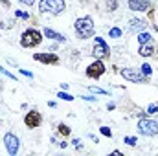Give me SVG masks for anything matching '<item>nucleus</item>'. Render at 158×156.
<instances>
[{"mask_svg":"<svg viewBox=\"0 0 158 156\" xmlns=\"http://www.w3.org/2000/svg\"><path fill=\"white\" fill-rule=\"evenodd\" d=\"M74 33L79 40H86V39H92L94 37V20L92 17L85 15V17H79L77 20L74 22Z\"/></svg>","mask_w":158,"mask_h":156,"instance_id":"nucleus-1","label":"nucleus"},{"mask_svg":"<svg viewBox=\"0 0 158 156\" xmlns=\"http://www.w3.org/2000/svg\"><path fill=\"white\" fill-rule=\"evenodd\" d=\"M42 39H44L42 31H39L37 28H28L20 35V46L22 48H28V50L30 48H37V46L42 44Z\"/></svg>","mask_w":158,"mask_h":156,"instance_id":"nucleus-2","label":"nucleus"},{"mask_svg":"<svg viewBox=\"0 0 158 156\" xmlns=\"http://www.w3.org/2000/svg\"><path fill=\"white\" fill-rule=\"evenodd\" d=\"M136 129H138V132H140L142 136H149V138L158 136V121L156 119H153V117L142 116L140 119H138Z\"/></svg>","mask_w":158,"mask_h":156,"instance_id":"nucleus-3","label":"nucleus"},{"mask_svg":"<svg viewBox=\"0 0 158 156\" xmlns=\"http://www.w3.org/2000/svg\"><path fill=\"white\" fill-rule=\"evenodd\" d=\"M92 55H94V59H101V61H105V59L110 57V48H109L107 40L103 39V37H94Z\"/></svg>","mask_w":158,"mask_h":156,"instance_id":"nucleus-4","label":"nucleus"},{"mask_svg":"<svg viewBox=\"0 0 158 156\" xmlns=\"http://www.w3.org/2000/svg\"><path fill=\"white\" fill-rule=\"evenodd\" d=\"M119 76L125 79V81L136 83V84H147V83H149V77H147V76H143L140 70H132V68H123V70H119Z\"/></svg>","mask_w":158,"mask_h":156,"instance_id":"nucleus-5","label":"nucleus"},{"mask_svg":"<svg viewBox=\"0 0 158 156\" xmlns=\"http://www.w3.org/2000/svg\"><path fill=\"white\" fill-rule=\"evenodd\" d=\"M105 72H107V68H105V63H103L101 59H96V61H94V63H90V64L86 66V70H85L86 77L94 79V81L101 79V76H103Z\"/></svg>","mask_w":158,"mask_h":156,"instance_id":"nucleus-6","label":"nucleus"},{"mask_svg":"<svg viewBox=\"0 0 158 156\" xmlns=\"http://www.w3.org/2000/svg\"><path fill=\"white\" fill-rule=\"evenodd\" d=\"M4 147H6V153L9 156H15L19 153V149H20V140H19V136L15 134V132H6V136H4Z\"/></svg>","mask_w":158,"mask_h":156,"instance_id":"nucleus-7","label":"nucleus"},{"mask_svg":"<svg viewBox=\"0 0 158 156\" xmlns=\"http://www.w3.org/2000/svg\"><path fill=\"white\" fill-rule=\"evenodd\" d=\"M24 125L28 129H39L42 125V114L39 112V109H31L30 112H26L24 116Z\"/></svg>","mask_w":158,"mask_h":156,"instance_id":"nucleus-8","label":"nucleus"},{"mask_svg":"<svg viewBox=\"0 0 158 156\" xmlns=\"http://www.w3.org/2000/svg\"><path fill=\"white\" fill-rule=\"evenodd\" d=\"M33 61L42 63V64H52V66H55V64L61 63L59 55H57V53H50V51H39V53H33Z\"/></svg>","mask_w":158,"mask_h":156,"instance_id":"nucleus-9","label":"nucleus"},{"mask_svg":"<svg viewBox=\"0 0 158 156\" xmlns=\"http://www.w3.org/2000/svg\"><path fill=\"white\" fill-rule=\"evenodd\" d=\"M127 6H129L131 11H136V13H143V11H151L153 9V4L149 0H129Z\"/></svg>","mask_w":158,"mask_h":156,"instance_id":"nucleus-10","label":"nucleus"},{"mask_svg":"<svg viewBox=\"0 0 158 156\" xmlns=\"http://www.w3.org/2000/svg\"><path fill=\"white\" fill-rule=\"evenodd\" d=\"M138 55H142V57H155V55H156V44H155L153 40H149V42H145V44H140Z\"/></svg>","mask_w":158,"mask_h":156,"instance_id":"nucleus-11","label":"nucleus"},{"mask_svg":"<svg viewBox=\"0 0 158 156\" xmlns=\"http://www.w3.org/2000/svg\"><path fill=\"white\" fill-rule=\"evenodd\" d=\"M147 26H149V24H147V20H143V18H131V20H129V30H131V33L145 31Z\"/></svg>","mask_w":158,"mask_h":156,"instance_id":"nucleus-12","label":"nucleus"},{"mask_svg":"<svg viewBox=\"0 0 158 156\" xmlns=\"http://www.w3.org/2000/svg\"><path fill=\"white\" fill-rule=\"evenodd\" d=\"M66 9V2L64 0H50V13L52 15H61Z\"/></svg>","mask_w":158,"mask_h":156,"instance_id":"nucleus-13","label":"nucleus"},{"mask_svg":"<svg viewBox=\"0 0 158 156\" xmlns=\"http://www.w3.org/2000/svg\"><path fill=\"white\" fill-rule=\"evenodd\" d=\"M42 35H44L46 39L55 40V42H66V37H64V35L57 33V31H55V30H52V28H44V30H42Z\"/></svg>","mask_w":158,"mask_h":156,"instance_id":"nucleus-14","label":"nucleus"},{"mask_svg":"<svg viewBox=\"0 0 158 156\" xmlns=\"http://www.w3.org/2000/svg\"><path fill=\"white\" fill-rule=\"evenodd\" d=\"M57 134L63 136V138H68V136L72 134V129H70L66 123H59V125H57Z\"/></svg>","mask_w":158,"mask_h":156,"instance_id":"nucleus-15","label":"nucleus"},{"mask_svg":"<svg viewBox=\"0 0 158 156\" xmlns=\"http://www.w3.org/2000/svg\"><path fill=\"white\" fill-rule=\"evenodd\" d=\"M109 37H110V39H121V37H123V30L118 28V26L110 28V30H109Z\"/></svg>","mask_w":158,"mask_h":156,"instance_id":"nucleus-16","label":"nucleus"},{"mask_svg":"<svg viewBox=\"0 0 158 156\" xmlns=\"http://www.w3.org/2000/svg\"><path fill=\"white\" fill-rule=\"evenodd\" d=\"M140 72H142L143 76H147V77H151V74H153V66H151L149 63H143V64L140 66Z\"/></svg>","mask_w":158,"mask_h":156,"instance_id":"nucleus-17","label":"nucleus"},{"mask_svg":"<svg viewBox=\"0 0 158 156\" xmlns=\"http://www.w3.org/2000/svg\"><path fill=\"white\" fill-rule=\"evenodd\" d=\"M39 13H50V0H39Z\"/></svg>","mask_w":158,"mask_h":156,"instance_id":"nucleus-18","label":"nucleus"},{"mask_svg":"<svg viewBox=\"0 0 158 156\" xmlns=\"http://www.w3.org/2000/svg\"><path fill=\"white\" fill-rule=\"evenodd\" d=\"M149 40H153V37H151L149 33H145V31H140V33H138V44H145V42H149Z\"/></svg>","mask_w":158,"mask_h":156,"instance_id":"nucleus-19","label":"nucleus"},{"mask_svg":"<svg viewBox=\"0 0 158 156\" xmlns=\"http://www.w3.org/2000/svg\"><path fill=\"white\" fill-rule=\"evenodd\" d=\"M57 97H59V99H63V101H74V99H76L72 94H68V92H64V90H61V92L57 94Z\"/></svg>","mask_w":158,"mask_h":156,"instance_id":"nucleus-20","label":"nucleus"},{"mask_svg":"<svg viewBox=\"0 0 158 156\" xmlns=\"http://www.w3.org/2000/svg\"><path fill=\"white\" fill-rule=\"evenodd\" d=\"M105 6H107V9L112 13V11L118 9V0H105Z\"/></svg>","mask_w":158,"mask_h":156,"instance_id":"nucleus-21","label":"nucleus"},{"mask_svg":"<svg viewBox=\"0 0 158 156\" xmlns=\"http://www.w3.org/2000/svg\"><path fill=\"white\" fill-rule=\"evenodd\" d=\"M88 90H90L92 94H101V96H109V90H103V88H99V86H88Z\"/></svg>","mask_w":158,"mask_h":156,"instance_id":"nucleus-22","label":"nucleus"},{"mask_svg":"<svg viewBox=\"0 0 158 156\" xmlns=\"http://www.w3.org/2000/svg\"><path fill=\"white\" fill-rule=\"evenodd\" d=\"M123 142H125L129 147H134V145L138 143V138H134V136H125V138H123Z\"/></svg>","mask_w":158,"mask_h":156,"instance_id":"nucleus-23","label":"nucleus"},{"mask_svg":"<svg viewBox=\"0 0 158 156\" xmlns=\"http://www.w3.org/2000/svg\"><path fill=\"white\" fill-rule=\"evenodd\" d=\"M149 116H155V114H158V103H151L149 107H147V110H145Z\"/></svg>","mask_w":158,"mask_h":156,"instance_id":"nucleus-24","label":"nucleus"},{"mask_svg":"<svg viewBox=\"0 0 158 156\" xmlns=\"http://www.w3.org/2000/svg\"><path fill=\"white\" fill-rule=\"evenodd\" d=\"M0 74L2 76H6V77H9V79H13V81H17V76H13L7 68H4V66H0Z\"/></svg>","mask_w":158,"mask_h":156,"instance_id":"nucleus-25","label":"nucleus"},{"mask_svg":"<svg viewBox=\"0 0 158 156\" xmlns=\"http://www.w3.org/2000/svg\"><path fill=\"white\" fill-rule=\"evenodd\" d=\"M15 17H17V18H22V20H28V18H30V15H28L26 11H20V9L15 11Z\"/></svg>","mask_w":158,"mask_h":156,"instance_id":"nucleus-26","label":"nucleus"},{"mask_svg":"<svg viewBox=\"0 0 158 156\" xmlns=\"http://www.w3.org/2000/svg\"><path fill=\"white\" fill-rule=\"evenodd\" d=\"M99 132H101L103 136H107V138H112V130H110L109 127H99Z\"/></svg>","mask_w":158,"mask_h":156,"instance_id":"nucleus-27","label":"nucleus"},{"mask_svg":"<svg viewBox=\"0 0 158 156\" xmlns=\"http://www.w3.org/2000/svg\"><path fill=\"white\" fill-rule=\"evenodd\" d=\"M19 72L24 76V77H30V79H33V74L31 72H28V70H22V68H19Z\"/></svg>","mask_w":158,"mask_h":156,"instance_id":"nucleus-28","label":"nucleus"},{"mask_svg":"<svg viewBox=\"0 0 158 156\" xmlns=\"http://www.w3.org/2000/svg\"><path fill=\"white\" fill-rule=\"evenodd\" d=\"M72 145H74L76 149H81V147H83V143H81V140H79V138H76V140H72Z\"/></svg>","mask_w":158,"mask_h":156,"instance_id":"nucleus-29","label":"nucleus"},{"mask_svg":"<svg viewBox=\"0 0 158 156\" xmlns=\"http://www.w3.org/2000/svg\"><path fill=\"white\" fill-rule=\"evenodd\" d=\"M19 2H20V4H24V6H30V7H31V6H35V0H19Z\"/></svg>","mask_w":158,"mask_h":156,"instance_id":"nucleus-30","label":"nucleus"},{"mask_svg":"<svg viewBox=\"0 0 158 156\" xmlns=\"http://www.w3.org/2000/svg\"><path fill=\"white\" fill-rule=\"evenodd\" d=\"M81 97H83L85 101H94V103L98 101V97H94V96H81Z\"/></svg>","mask_w":158,"mask_h":156,"instance_id":"nucleus-31","label":"nucleus"},{"mask_svg":"<svg viewBox=\"0 0 158 156\" xmlns=\"http://www.w3.org/2000/svg\"><path fill=\"white\" fill-rule=\"evenodd\" d=\"M0 4H2L6 9H9V7H11V2H9V0H0Z\"/></svg>","mask_w":158,"mask_h":156,"instance_id":"nucleus-32","label":"nucleus"},{"mask_svg":"<svg viewBox=\"0 0 158 156\" xmlns=\"http://www.w3.org/2000/svg\"><path fill=\"white\" fill-rule=\"evenodd\" d=\"M57 145H59V147H63V149H66V147H68V142H59Z\"/></svg>","mask_w":158,"mask_h":156,"instance_id":"nucleus-33","label":"nucleus"},{"mask_svg":"<svg viewBox=\"0 0 158 156\" xmlns=\"http://www.w3.org/2000/svg\"><path fill=\"white\" fill-rule=\"evenodd\" d=\"M107 109H109V110H114V109H116V105H114V103H109V105H107Z\"/></svg>","mask_w":158,"mask_h":156,"instance_id":"nucleus-34","label":"nucleus"},{"mask_svg":"<svg viewBox=\"0 0 158 156\" xmlns=\"http://www.w3.org/2000/svg\"><path fill=\"white\" fill-rule=\"evenodd\" d=\"M0 90H2V79H0Z\"/></svg>","mask_w":158,"mask_h":156,"instance_id":"nucleus-35","label":"nucleus"},{"mask_svg":"<svg viewBox=\"0 0 158 156\" xmlns=\"http://www.w3.org/2000/svg\"><path fill=\"white\" fill-rule=\"evenodd\" d=\"M0 127H2V125H0Z\"/></svg>","mask_w":158,"mask_h":156,"instance_id":"nucleus-36","label":"nucleus"}]
</instances>
